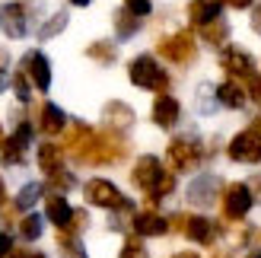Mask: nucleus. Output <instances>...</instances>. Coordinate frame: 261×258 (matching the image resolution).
<instances>
[{
    "label": "nucleus",
    "mask_w": 261,
    "mask_h": 258,
    "mask_svg": "<svg viewBox=\"0 0 261 258\" xmlns=\"http://www.w3.org/2000/svg\"><path fill=\"white\" fill-rule=\"evenodd\" d=\"M38 166L45 175H55L64 169V147L61 144H42L38 147Z\"/></svg>",
    "instance_id": "obj_22"
},
{
    "label": "nucleus",
    "mask_w": 261,
    "mask_h": 258,
    "mask_svg": "<svg viewBox=\"0 0 261 258\" xmlns=\"http://www.w3.org/2000/svg\"><path fill=\"white\" fill-rule=\"evenodd\" d=\"M45 217L51 223H55L58 229H67L70 220H73V208L67 204V198H61V195H48L45 201Z\"/></svg>",
    "instance_id": "obj_18"
},
{
    "label": "nucleus",
    "mask_w": 261,
    "mask_h": 258,
    "mask_svg": "<svg viewBox=\"0 0 261 258\" xmlns=\"http://www.w3.org/2000/svg\"><path fill=\"white\" fill-rule=\"evenodd\" d=\"M252 201H255L252 188L245 182L226 185V191H223V217H226V220H242V217L252 211Z\"/></svg>",
    "instance_id": "obj_5"
},
{
    "label": "nucleus",
    "mask_w": 261,
    "mask_h": 258,
    "mask_svg": "<svg viewBox=\"0 0 261 258\" xmlns=\"http://www.w3.org/2000/svg\"><path fill=\"white\" fill-rule=\"evenodd\" d=\"M10 252H13V239L4 233V229H0V258H7Z\"/></svg>",
    "instance_id": "obj_37"
},
{
    "label": "nucleus",
    "mask_w": 261,
    "mask_h": 258,
    "mask_svg": "<svg viewBox=\"0 0 261 258\" xmlns=\"http://www.w3.org/2000/svg\"><path fill=\"white\" fill-rule=\"evenodd\" d=\"M172 188H175V175H172V172H166V175L160 178V185H156V191L150 195V204H156V201L166 198V195H172Z\"/></svg>",
    "instance_id": "obj_34"
},
{
    "label": "nucleus",
    "mask_w": 261,
    "mask_h": 258,
    "mask_svg": "<svg viewBox=\"0 0 261 258\" xmlns=\"http://www.w3.org/2000/svg\"><path fill=\"white\" fill-rule=\"evenodd\" d=\"M4 198H7V185H4V178H0V204H4Z\"/></svg>",
    "instance_id": "obj_44"
},
{
    "label": "nucleus",
    "mask_w": 261,
    "mask_h": 258,
    "mask_svg": "<svg viewBox=\"0 0 261 258\" xmlns=\"http://www.w3.org/2000/svg\"><path fill=\"white\" fill-rule=\"evenodd\" d=\"M249 96H252L255 102H261V76H258V73L249 80Z\"/></svg>",
    "instance_id": "obj_36"
},
{
    "label": "nucleus",
    "mask_w": 261,
    "mask_h": 258,
    "mask_svg": "<svg viewBox=\"0 0 261 258\" xmlns=\"http://www.w3.org/2000/svg\"><path fill=\"white\" fill-rule=\"evenodd\" d=\"M172 258H201L198 252H178V255H172Z\"/></svg>",
    "instance_id": "obj_42"
},
{
    "label": "nucleus",
    "mask_w": 261,
    "mask_h": 258,
    "mask_svg": "<svg viewBox=\"0 0 261 258\" xmlns=\"http://www.w3.org/2000/svg\"><path fill=\"white\" fill-rule=\"evenodd\" d=\"M7 258H45L42 252H10Z\"/></svg>",
    "instance_id": "obj_41"
},
{
    "label": "nucleus",
    "mask_w": 261,
    "mask_h": 258,
    "mask_svg": "<svg viewBox=\"0 0 261 258\" xmlns=\"http://www.w3.org/2000/svg\"><path fill=\"white\" fill-rule=\"evenodd\" d=\"M16 204H10V208H4V211H0V220H4V223H13V220H16Z\"/></svg>",
    "instance_id": "obj_38"
},
{
    "label": "nucleus",
    "mask_w": 261,
    "mask_h": 258,
    "mask_svg": "<svg viewBox=\"0 0 261 258\" xmlns=\"http://www.w3.org/2000/svg\"><path fill=\"white\" fill-rule=\"evenodd\" d=\"M70 4H73V7H89L93 0H70Z\"/></svg>",
    "instance_id": "obj_45"
},
{
    "label": "nucleus",
    "mask_w": 261,
    "mask_h": 258,
    "mask_svg": "<svg viewBox=\"0 0 261 258\" xmlns=\"http://www.w3.org/2000/svg\"><path fill=\"white\" fill-rule=\"evenodd\" d=\"M229 160L236 163H258L261 160V137L255 131H239L229 140Z\"/></svg>",
    "instance_id": "obj_10"
},
{
    "label": "nucleus",
    "mask_w": 261,
    "mask_h": 258,
    "mask_svg": "<svg viewBox=\"0 0 261 258\" xmlns=\"http://www.w3.org/2000/svg\"><path fill=\"white\" fill-rule=\"evenodd\" d=\"M220 64H223V70L229 76H245V80L255 76V61H252L249 51H242V48H226L223 55H220Z\"/></svg>",
    "instance_id": "obj_12"
},
{
    "label": "nucleus",
    "mask_w": 261,
    "mask_h": 258,
    "mask_svg": "<svg viewBox=\"0 0 261 258\" xmlns=\"http://www.w3.org/2000/svg\"><path fill=\"white\" fill-rule=\"evenodd\" d=\"M156 55L172 61V64H191L198 58V42H194V32H175V35H166L156 42Z\"/></svg>",
    "instance_id": "obj_3"
},
{
    "label": "nucleus",
    "mask_w": 261,
    "mask_h": 258,
    "mask_svg": "<svg viewBox=\"0 0 261 258\" xmlns=\"http://www.w3.org/2000/svg\"><path fill=\"white\" fill-rule=\"evenodd\" d=\"M140 29V19L134 13L127 10H115V32H118V42H127V38H134Z\"/></svg>",
    "instance_id": "obj_24"
},
{
    "label": "nucleus",
    "mask_w": 261,
    "mask_h": 258,
    "mask_svg": "<svg viewBox=\"0 0 261 258\" xmlns=\"http://www.w3.org/2000/svg\"><path fill=\"white\" fill-rule=\"evenodd\" d=\"M42 229H45V223H42V217H38V214H29V217H22V220H19V236L29 239V242L42 236Z\"/></svg>",
    "instance_id": "obj_28"
},
{
    "label": "nucleus",
    "mask_w": 261,
    "mask_h": 258,
    "mask_svg": "<svg viewBox=\"0 0 261 258\" xmlns=\"http://www.w3.org/2000/svg\"><path fill=\"white\" fill-rule=\"evenodd\" d=\"M64 127H67V115H64L55 102H45L42 112H38V131L48 134V137H58Z\"/></svg>",
    "instance_id": "obj_17"
},
{
    "label": "nucleus",
    "mask_w": 261,
    "mask_h": 258,
    "mask_svg": "<svg viewBox=\"0 0 261 258\" xmlns=\"http://www.w3.org/2000/svg\"><path fill=\"white\" fill-rule=\"evenodd\" d=\"M185 236L194 239V242H201V246H211V242L217 239V223L211 220V217H188Z\"/></svg>",
    "instance_id": "obj_19"
},
{
    "label": "nucleus",
    "mask_w": 261,
    "mask_h": 258,
    "mask_svg": "<svg viewBox=\"0 0 261 258\" xmlns=\"http://www.w3.org/2000/svg\"><path fill=\"white\" fill-rule=\"evenodd\" d=\"M83 195H86V201L89 204H96V208H124V195L118 188H115L109 178H89L86 182V188H83Z\"/></svg>",
    "instance_id": "obj_6"
},
{
    "label": "nucleus",
    "mask_w": 261,
    "mask_h": 258,
    "mask_svg": "<svg viewBox=\"0 0 261 258\" xmlns=\"http://www.w3.org/2000/svg\"><path fill=\"white\" fill-rule=\"evenodd\" d=\"M25 147H29V140H22L19 134L4 137L0 140V163L4 166H22L25 163Z\"/></svg>",
    "instance_id": "obj_21"
},
{
    "label": "nucleus",
    "mask_w": 261,
    "mask_h": 258,
    "mask_svg": "<svg viewBox=\"0 0 261 258\" xmlns=\"http://www.w3.org/2000/svg\"><path fill=\"white\" fill-rule=\"evenodd\" d=\"M93 137H96V131H93L89 124L73 121V124L67 127V137H64V153H70V157L80 163V157L89 150V144H93Z\"/></svg>",
    "instance_id": "obj_11"
},
{
    "label": "nucleus",
    "mask_w": 261,
    "mask_h": 258,
    "mask_svg": "<svg viewBox=\"0 0 261 258\" xmlns=\"http://www.w3.org/2000/svg\"><path fill=\"white\" fill-rule=\"evenodd\" d=\"M10 86H13V93H16L19 102H29L32 99V83H29V76H25L22 70H16L10 76Z\"/></svg>",
    "instance_id": "obj_29"
},
{
    "label": "nucleus",
    "mask_w": 261,
    "mask_h": 258,
    "mask_svg": "<svg viewBox=\"0 0 261 258\" xmlns=\"http://www.w3.org/2000/svg\"><path fill=\"white\" fill-rule=\"evenodd\" d=\"M214 93H217V102H223L226 109H242V106H245V96H249V93H245V89H242L239 83H232V80L220 83V86L214 89Z\"/></svg>",
    "instance_id": "obj_23"
},
{
    "label": "nucleus",
    "mask_w": 261,
    "mask_h": 258,
    "mask_svg": "<svg viewBox=\"0 0 261 258\" xmlns=\"http://www.w3.org/2000/svg\"><path fill=\"white\" fill-rule=\"evenodd\" d=\"M204 38H207L211 45L226 42V38H229V25H226L223 19H217V22H211V25H204Z\"/></svg>",
    "instance_id": "obj_31"
},
{
    "label": "nucleus",
    "mask_w": 261,
    "mask_h": 258,
    "mask_svg": "<svg viewBox=\"0 0 261 258\" xmlns=\"http://www.w3.org/2000/svg\"><path fill=\"white\" fill-rule=\"evenodd\" d=\"M124 10L134 13L137 19H143L147 13H153V4H150V0H124Z\"/></svg>",
    "instance_id": "obj_35"
},
{
    "label": "nucleus",
    "mask_w": 261,
    "mask_h": 258,
    "mask_svg": "<svg viewBox=\"0 0 261 258\" xmlns=\"http://www.w3.org/2000/svg\"><path fill=\"white\" fill-rule=\"evenodd\" d=\"M130 226H134L137 236H163L169 229V220L160 217L156 211H140V214L130 217Z\"/></svg>",
    "instance_id": "obj_16"
},
{
    "label": "nucleus",
    "mask_w": 261,
    "mask_h": 258,
    "mask_svg": "<svg viewBox=\"0 0 261 258\" xmlns=\"http://www.w3.org/2000/svg\"><path fill=\"white\" fill-rule=\"evenodd\" d=\"M22 73L29 76V83L38 89V93H48L51 86V64L42 51H25L22 55Z\"/></svg>",
    "instance_id": "obj_8"
},
{
    "label": "nucleus",
    "mask_w": 261,
    "mask_h": 258,
    "mask_svg": "<svg viewBox=\"0 0 261 258\" xmlns=\"http://www.w3.org/2000/svg\"><path fill=\"white\" fill-rule=\"evenodd\" d=\"M64 25H67V13H55V16H51L42 29H38V38H55Z\"/></svg>",
    "instance_id": "obj_32"
},
{
    "label": "nucleus",
    "mask_w": 261,
    "mask_h": 258,
    "mask_svg": "<svg viewBox=\"0 0 261 258\" xmlns=\"http://www.w3.org/2000/svg\"><path fill=\"white\" fill-rule=\"evenodd\" d=\"M252 131H255V134L261 137V115H258V118H255V124H252Z\"/></svg>",
    "instance_id": "obj_43"
},
{
    "label": "nucleus",
    "mask_w": 261,
    "mask_h": 258,
    "mask_svg": "<svg viewBox=\"0 0 261 258\" xmlns=\"http://www.w3.org/2000/svg\"><path fill=\"white\" fill-rule=\"evenodd\" d=\"M102 121H106L109 131H127L130 124H134V109L127 106V102H106V109H102Z\"/></svg>",
    "instance_id": "obj_13"
},
{
    "label": "nucleus",
    "mask_w": 261,
    "mask_h": 258,
    "mask_svg": "<svg viewBox=\"0 0 261 258\" xmlns=\"http://www.w3.org/2000/svg\"><path fill=\"white\" fill-rule=\"evenodd\" d=\"M217 191H220V178L217 175H198L188 185V201L198 204V208H207V204L217 201Z\"/></svg>",
    "instance_id": "obj_14"
},
{
    "label": "nucleus",
    "mask_w": 261,
    "mask_h": 258,
    "mask_svg": "<svg viewBox=\"0 0 261 258\" xmlns=\"http://www.w3.org/2000/svg\"><path fill=\"white\" fill-rule=\"evenodd\" d=\"M127 76H130L134 86L150 89V93H160V96H166V89H169V73L156 64L153 55H137L127 64Z\"/></svg>",
    "instance_id": "obj_2"
},
{
    "label": "nucleus",
    "mask_w": 261,
    "mask_h": 258,
    "mask_svg": "<svg viewBox=\"0 0 261 258\" xmlns=\"http://www.w3.org/2000/svg\"><path fill=\"white\" fill-rule=\"evenodd\" d=\"M73 185H76V178H73V172H67V169L48 175V191H55V195H61V198H64V191H70Z\"/></svg>",
    "instance_id": "obj_27"
},
{
    "label": "nucleus",
    "mask_w": 261,
    "mask_h": 258,
    "mask_svg": "<svg viewBox=\"0 0 261 258\" xmlns=\"http://www.w3.org/2000/svg\"><path fill=\"white\" fill-rule=\"evenodd\" d=\"M29 7L25 4H4L0 7V32L10 38H22L29 32Z\"/></svg>",
    "instance_id": "obj_9"
},
{
    "label": "nucleus",
    "mask_w": 261,
    "mask_h": 258,
    "mask_svg": "<svg viewBox=\"0 0 261 258\" xmlns=\"http://www.w3.org/2000/svg\"><path fill=\"white\" fill-rule=\"evenodd\" d=\"M58 249H61V258H86V249L80 246V239L70 233H58Z\"/></svg>",
    "instance_id": "obj_26"
},
{
    "label": "nucleus",
    "mask_w": 261,
    "mask_h": 258,
    "mask_svg": "<svg viewBox=\"0 0 261 258\" xmlns=\"http://www.w3.org/2000/svg\"><path fill=\"white\" fill-rule=\"evenodd\" d=\"M245 258H261V252H252V255H245Z\"/></svg>",
    "instance_id": "obj_46"
},
{
    "label": "nucleus",
    "mask_w": 261,
    "mask_h": 258,
    "mask_svg": "<svg viewBox=\"0 0 261 258\" xmlns=\"http://www.w3.org/2000/svg\"><path fill=\"white\" fill-rule=\"evenodd\" d=\"M252 29L261 35V4H258V7H255V13H252Z\"/></svg>",
    "instance_id": "obj_40"
},
{
    "label": "nucleus",
    "mask_w": 261,
    "mask_h": 258,
    "mask_svg": "<svg viewBox=\"0 0 261 258\" xmlns=\"http://www.w3.org/2000/svg\"><path fill=\"white\" fill-rule=\"evenodd\" d=\"M118 258H150V255H147V249H143V242H140L137 236H130V239H124Z\"/></svg>",
    "instance_id": "obj_33"
},
{
    "label": "nucleus",
    "mask_w": 261,
    "mask_h": 258,
    "mask_svg": "<svg viewBox=\"0 0 261 258\" xmlns=\"http://www.w3.org/2000/svg\"><path fill=\"white\" fill-rule=\"evenodd\" d=\"M86 58H93L99 64H115V58H118V48H115L112 42H93L86 48Z\"/></svg>",
    "instance_id": "obj_25"
},
{
    "label": "nucleus",
    "mask_w": 261,
    "mask_h": 258,
    "mask_svg": "<svg viewBox=\"0 0 261 258\" xmlns=\"http://www.w3.org/2000/svg\"><path fill=\"white\" fill-rule=\"evenodd\" d=\"M214 258H229V255H220V252H217V255H214Z\"/></svg>",
    "instance_id": "obj_47"
},
{
    "label": "nucleus",
    "mask_w": 261,
    "mask_h": 258,
    "mask_svg": "<svg viewBox=\"0 0 261 258\" xmlns=\"http://www.w3.org/2000/svg\"><path fill=\"white\" fill-rule=\"evenodd\" d=\"M163 175H166V169H163V163L156 157H140L137 166H134V172H130V182H134L140 191H147V198H150Z\"/></svg>",
    "instance_id": "obj_7"
},
{
    "label": "nucleus",
    "mask_w": 261,
    "mask_h": 258,
    "mask_svg": "<svg viewBox=\"0 0 261 258\" xmlns=\"http://www.w3.org/2000/svg\"><path fill=\"white\" fill-rule=\"evenodd\" d=\"M220 0H191L188 4V16H191V22L194 25H211V22H217L220 19Z\"/></svg>",
    "instance_id": "obj_20"
},
{
    "label": "nucleus",
    "mask_w": 261,
    "mask_h": 258,
    "mask_svg": "<svg viewBox=\"0 0 261 258\" xmlns=\"http://www.w3.org/2000/svg\"><path fill=\"white\" fill-rule=\"evenodd\" d=\"M0 140H4V127H0Z\"/></svg>",
    "instance_id": "obj_48"
},
{
    "label": "nucleus",
    "mask_w": 261,
    "mask_h": 258,
    "mask_svg": "<svg viewBox=\"0 0 261 258\" xmlns=\"http://www.w3.org/2000/svg\"><path fill=\"white\" fill-rule=\"evenodd\" d=\"M220 4H226V7H232V10H245V7H252L255 0H220Z\"/></svg>",
    "instance_id": "obj_39"
},
{
    "label": "nucleus",
    "mask_w": 261,
    "mask_h": 258,
    "mask_svg": "<svg viewBox=\"0 0 261 258\" xmlns=\"http://www.w3.org/2000/svg\"><path fill=\"white\" fill-rule=\"evenodd\" d=\"M42 198V185H35V182H29V185H22V191L16 195V208L19 211H29L32 204Z\"/></svg>",
    "instance_id": "obj_30"
},
{
    "label": "nucleus",
    "mask_w": 261,
    "mask_h": 258,
    "mask_svg": "<svg viewBox=\"0 0 261 258\" xmlns=\"http://www.w3.org/2000/svg\"><path fill=\"white\" fill-rule=\"evenodd\" d=\"M127 157V140L121 134H115V131H102L93 137V144H89V150L80 157V163L86 166H112V163H118Z\"/></svg>",
    "instance_id": "obj_1"
},
{
    "label": "nucleus",
    "mask_w": 261,
    "mask_h": 258,
    "mask_svg": "<svg viewBox=\"0 0 261 258\" xmlns=\"http://www.w3.org/2000/svg\"><path fill=\"white\" fill-rule=\"evenodd\" d=\"M166 160H169V166H175L178 172H188V169H194V166H201V160H204V147H201V140L198 137H175L172 144H169V150H166Z\"/></svg>",
    "instance_id": "obj_4"
},
{
    "label": "nucleus",
    "mask_w": 261,
    "mask_h": 258,
    "mask_svg": "<svg viewBox=\"0 0 261 258\" xmlns=\"http://www.w3.org/2000/svg\"><path fill=\"white\" fill-rule=\"evenodd\" d=\"M181 118V106H178V99L175 96H156L153 102V121L160 124V127H175Z\"/></svg>",
    "instance_id": "obj_15"
}]
</instances>
